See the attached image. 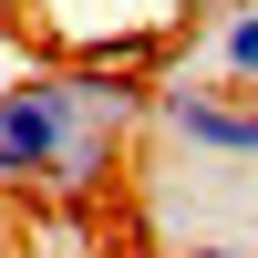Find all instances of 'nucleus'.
<instances>
[{
  "instance_id": "2",
  "label": "nucleus",
  "mask_w": 258,
  "mask_h": 258,
  "mask_svg": "<svg viewBox=\"0 0 258 258\" xmlns=\"http://www.w3.org/2000/svg\"><path fill=\"white\" fill-rule=\"evenodd\" d=\"M186 73L197 83H227V93H258V0H207L197 31H186Z\"/></svg>"
},
{
  "instance_id": "1",
  "label": "nucleus",
  "mask_w": 258,
  "mask_h": 258,
  "mask_svg": "<svg viewBox=\"0 0 258 258\" xmlns=\"http://www.w3.org/2000/svg\"><path fill=\"white\" fill-rule=\"evenodd\" d=\"M155 145L176 155H217V165H258V93H227V83H197V73H165L155 83Z\"/></svg>"
},
{
  "instance_id": "3",
  "label": "nucleus",
  "mask_w": 258,
  "mask_h": 258,
  "mask_svg": "<svg viewBox=\"0 0 258 258\" xmlns=\"http://www.w3.org/2000/svg\"><path fill=\"white\" fill-rule=\"evenodd\" d=\"M176 258H258L248 238H197V248H176Z\"/></svg>"
}]
</instances>
